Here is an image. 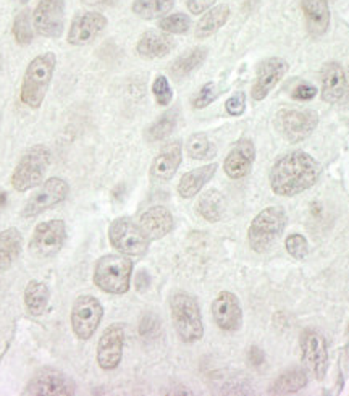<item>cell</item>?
<instances>
[{"mask_svg":"<svg viewBox=\"0 0 349 396\" xmlns=\"http://www.w3.org/2000/svg\"><path fill=\"white\" fill-rule=\"evenodd\" d=\"M321 177L318 162L304 151H293L275 162L270 170V188L276 196L293 197L312 188Z\"/></svg>","mask_w":349,"mask_h":396,"instance_id":"cell-1","label":"cell"},{"mask_svg":"<svg viewBox=\"0 0 349 396\" xmlns=\"http://www.w3.org/2000/svg\"><path fill=\"white\" fill-rule=\"evenodd\" d=\"M56 65L57 57L53 52L41 53L29 62L21 83L20 99L23 104L31 109H39L51 86Z\"/></svg>","mask_w":349,"mask_h":396,"instance_id":"cell-2","label":"cell"},{"mask_svg":"<svg viewBox=\"0 0 349 396\" xmlns=\"http://www.w3.org/2000/svg\"><path fill=\"white\" fill-rule=\"evenodd\" d=\"M173 327L184 343H196L204 337L201 308L196 298L186 291H174L170 296Z\"/></svg>","mask_w":349,"mask_h":396,"instance_id":"cell-3","label":"cell"},{"mask_svg":"<svg viewBox=\"0 0 349 396\" xmlns=\"http://www.w3.org/2000/svg\"><path fill=\"white\" fill-rule=\"evenodd\" d=\"M133 262L125 254L102 256L94 267V285L108 295H125L130 290Z\"/></svg>","mask_w":349,"mask_h":396,"instance_id":"cell-4","label":"cell"},{"mask_svg":"<svg viewBox=\"0 0 349 396\" xmlns=\"http://www.w3.org/2000/svg\"><path fill=\"white\" fill-rule=\"evenodd\" d=\"M288 217L278 206L266 207L252 219L248 230V243L256 253H267L285 230Z\"/></svg>","mask_w":349,"mask_h":396,"instance_id":"cell-5","label":"cell"},{"mask_svg":"<svg viewBox=\"0 0 349 396\" xmlns=\"http://www.w3.org/2000/svg\"><path fill=\"white\" fill-rule=\"evenodd\" d=\"M49 162L51 152L44 144H36L34 147L28 149L15 167L14 175H11V186L18 193H26L42 184Z\"/></svg>","mask_w":349,"mask_h":396,"instance_id":"cell-6","label":"cell"},{"mask_svg":"<svg viewBox=\"0 0 349 396\" xmlns=\"http://www.w3.org/2000/svg\"><path fill=\"white\" fill-rule=\"evenodd\" d=\"M108 239L120 254L142 256L147 253L150 239L140 224L128 217H118L108 226Z\"/></svg>","mask_w":349,"mask_h":396,"instance_id":"cell-7","label":"cell"},{"mask_svg":"<svg viewBox=\"0 0 349 396\" xmlns=\"http://www.w3.org/2000/svg\"><path fill=\"white\" fill-rule=\"evenodd\" d=\"M65 239H67V225L63 220L53 219L42 222L34 228L31 241H29V251L38 259H51L60 253Z\"/></svg>","mask_w":349,"mask_h":396,"instance_id":"cell-8","label":"cell"},{"mask_svg":"<svg viewBox=\"0 0 349 396\" xmlns=\"http://www.w3.org/2000/svg\"><path fill=\"white\" fill-rule=\"evenodd\" d=\"M104 317V308L95 296L81 295L71 308V328L80 340H89L98 332Z\"/></svg>","mask_w":349,"mask_h":396,"instance_id":"cell-9","label":"cell"},{"mask_svg":"<svg viewBox=\"0 0 349 396\" xmlns=\"http://www.w3.org/2000/svg\"><path fill=\"white\" fill-rule=\"evenodd\" d=\"M301 346V359L308 374L314 379L322 380L327 374L328 368V351L327 340L321 332L314 328H306L299 340Z\"/></svg>","mask_w":349,"mask_h":396,"instance_id":"cell-10","label":"cell"},{"mask_svg":"<svg viewBox=\"0 0 349 396\" xmlns=\"http://www.w3.org/2000/svg\"><path fill=\"white\" fill-rule=\"evenodd\" d=\"M318 115L314 110H280L275 117V128L290 142H299L317 128Z\"/></svg>","mask_w":349,"mask_h":396,"instance_id":"cell-11","label":"cell"},{"mask_svg":"<svg viewBox=\"0 0 349 396\" xmlns=\"http://www.w3.org/2000/svg\"><path fill=\"white\" fill-rule=\"evenodd\" d=\"M68 193H70V186L65 179L57 177L46 179V182L41 184L38 193L29 197L28 202L25 204V207H23V212H21L23 217L31 219L36 217V215L46 212L47 209L58 206L60 202L67 199Z\"/></svg>","mask_w":349,"mask_h":396,"instance_id":"cell-12","label":"cell"},{"mask_svg":"<svg viewBox=\"0 0 349 396\" xmlns=\"http://www.w3.org/2000/svg\"><path fill=\"white\" fill-rule=\"evenodd\" d=\"M25 395H44V396H70L76 393V383L67 374L52 368H44L25 388Z\"/></svg>","mask_w":349,"mask_h":396,"instance_id":"cell-13","label":"cell"},{"mask_svg":"<svg viewBox=\"0 0 349 396\" xmlns=\"http://www.w3.org/2000/svg\"><path fill=\"white\" fill-rule=\"evenodd\" d=\"M63 0H39L33 14L36 33L44 38H58L63 31Z\"/></svg>","mask_w":349,"mask_h":396,"instance_id":"cell-14","label":"cell"},{"mask_svg":"<svg viewBox=\"0 0 349 396\" xmlns=\"http://www.w3.org/2000/svg\"><path fill=\"white\" fill-rule=\"evenodd\" d=\"M125 327L123 323H112L100 335L98 343V364L100 369L113 370L118 368L123 358Z\"/></svg>","mask_w":349,"mask_h":396,"instance_id":"cell-15","label":"cell"},{"mask_svg":"<svg viewBox=\"0 0 349 396\" xmlns=\"http://www.w3.org/2000/svg\"><path fill=\"white\" fill-rule=\"evenodd\" d=\"M107 28V18L98 11H86L73 18L67 34V43L71 46H88Z\"/></svg>","mask_w":349,"mask_h":396,"instance_id":"cell-16","label":"cell"},{"mask_svg":"<svg viewBox=\"0 0 349 396\" xmlns=\"http://www.w3.org/2000/svg\"><path fill=\"white\" fill-rule=\"evenodd\" d=\"M288 71L286 60L280 57H270L259 65L256 83L252 86V99L264 100L267 95L274 91L276 85L283 80V76Z\"/></svg>","mask_w":349,"mask_h":396,"instance_id":"cell-17","label":"cell"},{"mask_svg":"<svg viewBox=\"0 0 349 396\" xmlns=\"http://www.w3.org/2000/svg\"><path fill=\"white\" fill-rule=\"evenodd\" d=\"M212 317L217 327L225 332H236L243 323V309L236 295L222 291L212 303Z\"/></svg>","mask_w":349,"mask_h":396,"instance_id":"cell-18","label":"cell"},{"mask_svg":"<svg viewBox=\"0 0 349 396\" xmlns=\"http://www.w3.org/2000/svg\"><path fill=\"white\" fill-rule=\"evenodd\" d=\"M183 159V149L182 142L173 141L165 144L164 147L160 149V152L155 155V159L152 160V165H150L149 177L154 183H167L174 177V173L182 165Z\"/></svg>","mask_w":349,"mask_h":396,"instance_id":"cell-19","label":"cell"},{"mask_svg":"<svg viewBox=\"0 0 349 396\" xmlns=\"http://www.w3.org/2000/svg\"><path fill=\"white\" fill-rule=\"evenodd\" d=\"M256 159V147L251 140H241L234 144L224 162V170L231 179L244 178L252 169Z\"/></svg>","mask_w":349,"mask_h":396,"instance_id":"cell-20","label":"cell"},{"mask_svg":"<svg viewBox=\"0 0 349 396\" xmlns=\"http://www.w3.org/2000/svg\"><path fill=\"white\" fill-rule=\"evenodd\" d=\"M140 225L150 241H155L173 230V215L164 206H154L141 215Z\"/></svg>","mask_w":349,"mask_h":396,"instance_id":"cell-21","label":"cell"},{"mask_svg":"<svg viewBox=\"0 0 349 396\" xmlns=\"http://www.w3.org/2000/svg\"><path fill=\"white\" fill-rule=\"evenodd\" d=\"M346 93V73L340 63L328 62L322 70V99L328 104L338 102Z\"/></svg>","mask_w":349,"mask_h":396,"instance_id":"cell-22","label":"cell"},{"mask_svg":"<svg viewBox=\"0 0 349 396\" xmlns=\"http://www.w3.org/2000/svg\"><path fill=\"white\" fill-rule=\"evenodd\" d=\"M174 49V41L168 33L147 31L136 44V51L142 58H162Z\"/></svg>","mask_w":349,"mask_h":396,"instance_id":"cell-23","label":"cell"},{"mask_svg":"<svg viewBox=\"0 0 349 396\" xmlns=\"http://www.w3.org/2000/svg\"><path fill=\"white\" fill-rule=\"evenodd\" d=\"M301 9L306 18L309 33L312 36H322L330 26V9L327 0H301Z\"/></svg>","mask_w":349,"mask_h":396,"instance_id":"cell-24","label":"cell"},{"mask_svg":"<svg viewBox=\"0 0 349 396\" xmlns=\"http://www.w3.org/2000/svg\"><path fill=\"white\" fill-rule=\"evenodd\" d=\"M217 169H219L217 164H209L184 173L178 183V194L182 196L183 199H191V197L199 194V191L204 186L214 178Z\"/></svg>","mask_w":349,"mask_h":396,"instance_id":"cell-25","label":"cell"},{"mask_svg":"<svg viewBox=\"0 0 349 396\" xmlns=\"http://www.w3.org/2000/svg\"><path fill=\"white\" fill-rule=\"evenodd\" d=\"M23 248V236L16 228L0 231V273L14 266Z\"/></svg>","mask_w":349,"mask_h":396,"instance_id":"cell-26","label":"cell"},{"mask_svg":"<svg viewBox=\"0 0 349 396\" xmlns=\"http://www.w3.org/2000/svg\"><path fill=\"white\" fill-rule=\"evenodd\" d=\"M23 298H25V306L29 314L39 317L44 314L47 306H49V286L42 283V281L31 280L25 288V295H23Z\"/></svg>","mask_w":349,"mask_h":396,"instance_id":"cell-27","label":"cell"},{"mask_svg":"<svg viewBox=\"0 0 349 396\" xmlns=\"http://www.w3.org/2000/svg\"><path fill=\"white\" fill-rule=\"evenodd\" d=\"M230 18V7L225 4L217 5L212 10H209L196 25V38L206 39L209 36L215 34L219 29L225 25Z\"/></svg>","mask_w":349,"mask_h":396,"instance_id":"cell-28","label":"cell"},{"mask_svg":"<svg viewBox=\"0 0 349 396\" xmlns=\"http://www.w3.org/2000/svg\"><path fill=\"white\" fill-rule=\"evenodd\" d=\"M207 58V49L206 47H194L184 53V56L178 57L170 67V73L174 80H183L192 71L197 70L201 65L206 62Z\"/></svg>","mask_w":349,"mask_h":396,"instance_id":"cell-29","label":"cell"},{"mask_svg":"<svg viewBox=\"0 0 349 396\" xmlns=\"http://www.w3.org/2000/svg\"><path fill=\"white\" fill-rule=\"evenodd\" d=\"M308 385V372L303 369H290L281 374L272 385L269 393L272 395H293Z\"/></svg>","mask_w":349,"mask_h":396,"instance_id":"cell-30","label":"cell"},{"mask_svg":"<svg viewBox=\"0 0 349 396\" xmlns=\"http://www.w3.org/2000/svg\"><path fill=\"white\" fill-rule=\"evenodd\" d=\"M224 209H225L224 196H222L220 191L217 189L206 191V193L199 197V201H197V206H196L197 214H199L204 220L210 222V224H215V222H219L222 219Z\"/></svg>","mask_w":349,"mask_h":396,"instance_id":"cell-31","label":"cell"},{"mask_svg":"<svg viewBox=\"0 0 349 396\" xmlns=\"http://www.w3.org/2000/svg\"><path fill=\"white\" fill-rule=\"evenodd\" d=\"M174 0H135L131 5L133 14L144 20H155L165 16L173 9Z\"/></svg>","mask_w":349,"mask_h":396,"instance_id":"cell-32","label":"cell"},{"mask_svg":"<svg viewBox=\"0 0 349 396\" xmlns=\"http://www.w3.org/2000/svg\"><path fill=\"white\" fill-rule=\"evenodd\" d=\"M178 123V113L177 110H170L160 115L157 122H154L146 131V140L149 142H155V141H162L165 140L167 136H170L173 133L174 127Z\"/></svg>","mask_w":349,"mask_h":396,"instance_id":"cell-33","label":"cell"},{"mask_svg":"<svg viewBox=\"0 0 349 396\" xmlns=\"http://www.w3.org/2000/svg\"><path fill=\"white\" fill-rule=\"evenodd\" d=\"M186 151L188 155L194 160H206L215 157L217 149L212 142L209 141V137L206 135H192L188 144H186Z\"/></svg>","mask_w":349,"mask_h":396,"instance_id":"cell-34","label":"cell"},{"mask_svg":"<svg viewBox=\"0 0 349 396\" xmlns=\"http://www.w3.org/2000/svg\"><path fill=\"white\" fill-rule=\"evenodd\" d=\"M14 36L15 41L20 46H28L33 43L34 29L29 21V11L23 10L21 14H18L14 21Z\"/></svg>","mask_w":349,"mask_h":396,"instance_id":"cell-35","label":"cell"},{"mask_svg":"<svg viewBox=\"0 0 349 396\" xmlns=\"http://www.w3.org/2000/svg\"><path fill=\"white\" fill-rule=\"evenodd\" d=\"M159 28L168 34H184L191 28V18L184 14L168 15L159 21Z\"/></svg>","mask_w":349,"mask_h":396,"instance_id":"cell-36","label":"cell"},{"mask_svg":"<svg viewBox=\"0 0 349 396\" xmlns=\"http://www.w3.org/2000/svg\"><path fill=\"white\" fill-rule=\"evenodd\" d=\"M152 94L155 98V102H157L159 105L165 107V105L170 104L172 99H173V91H172L170 83H168L165 76L159 75L157 78H155L154 83H152Z\"/></svg>","mask_w":349,"mask_h":396,"instance_id":"cell-37","label":"cell"},{"mask_svg":"<svg viewBox=\"0 0 349 396\" xmlns=\"http://www.w3.org/2000/svg\"><path fill=\"white\" fill-rule=\"evenodd\" d=\"M285 246H286V251L290 253V256H293L294 259H298V261H303L309 253L308 239H306L303 235H298V233H293V235L288 236Z\"/></svg>","mask_w":349,"mask_h":396,"instance_id":"cell-38","label":"cell"},{"mask_svg":"<svg viewBox=\"0 0 349 396\" xmlns=\"http://www.w3.org/2000/svg\"><path fill=\"white\" fill-rule=\"evenodd\" d=\"M219 88H217L215 83H206L201 89L199 93L196 94V98L192 99V107L194 109H206L207 105L212 104V102L219 98Z\"/></svg>","mask_w":349,"mask_h":396,"instance_id":"cell-39","label":"cell"},{"mask_svg":"<svg viewBox=\"0 0 349 396\" xmlns=\"http://www.w3.org/2000/svg\"><path fill=\"white\" fill-rule=\"evenodd\" d=\"M225 109L233 117L243 115L246 110V94L244 93H234L230 99L225 102Z\"/></svg>","mask_w":349,"mask_h":396,"instance_id":"cell-40","label":"cell"},{"mask_svg":"<svg viewBox=\"0 0 349 396\" xmlns=\"http://www.w3.org/2000/svg\"><path fill=\"white\" fill-rule=\"evenodd\" d=\"M317 95V88L308 85V83H303L293 91V99L296 100H311Z\"/></svg>","mask_w":349,"mask_h":396,"instance_id":"cell-41","label":"cell"},{"mask_svg":"<svg viewBox=\"0 0 349 396\" xmlns=\"http://www.w3.org/2000/svg\"><path fill=\"white\" fill-rule=\"evenodd\" d=\"M217 0H188L186 5H188V10L192 15H201L204 11H207Z\"/></svg>","mask_w":349,"mask_h":396,"instance_id":"cell-42","label":"cell"},{"mask_svg":"<svg viewBox=\"0 0 349 396\" xmlns=\"http://www.w3.org/2000/svg\"><path fill=\"white\" fill-rule=\"evenodd\" d=\"M157 325H159V322L155 321L154 316H146V317H142V321H141L140 332L142 337H149V335L152 333L155 328H157Z\"/></svg>","mask_w":349,"mask_h":396,"instance_id":"cell-43","label":"cell"},{"mask_svg":"<svg viewBox=\"0 0 349 396\" xmlns=\"http://www.w3.org/2000/svg\"><path fill=\"white\" fill-rule=\"evenodd\" d=\"M248 359H249V363L254 365V368H259V365H262L264 364V353L261 348H257V346H252L249 353H248Z\"/></svg>","mask_w":349,"mask_h":396,"instance_id":"cell-44","label":"cell"},{"mask_svg":"<svg viewBox=\"0 0 349 396\" xmlns=\"http://www.w3.org/2000/svg\"><path fill=\"white\" fill-rule=\"evenodd\" d=\"M118 0H83V4L93 5V7H110V5H115Z\"/></svg>","mask_w":349,"mask_h":396,"instance_id":"cell-45","label":"cell"},{"mask_svg":"<svg viewBox=\"0 0 349 396\" xmlns=\"http://www.w3.org/2000/svg\"><path fill=\"white\" fill-rule=\"evenodd\" d=\"M149 286V275L146 272H140L136 277V288L137 290H144Z\"/></svg>","mask_w":349,"mask_h":396,"instance_id":"cell-46","label":"cell"},{"mask_svg":"<svg viewBox=\"0 0 349 396\" xmlns=\"http://www.w3.org/2000/svg\"><path fill=\"white\" fill-rule=\"evenodd\" d=\"M7 202H9V196L2 188H0V209H4L5 206H7Z\"/></svg>","mask_w":349,"mask_h":396,"instance_id":"cell-47","label":"cell"},{"mask_svg":"<svg viewBox=\"0 0 349 396\" xmlns=\"http://www.w3.org/2000/svg\"><path fill=\"white\" fill-rule=\"evenodd\" d=\"M346 353H348V356H349V325H348V343H346Z\"/></svg>","mask_w":349,"mask_h":396,"instance_id":"cell-48","label":"cell"},{"mask_svg":"<svg viewBox=\"0 0 349 396\" xmlns=\"http://www.w3.org/2000/svg\"><path fill=\"white\" fill-rule=\"evenodd\" d=\"M2 67H4V60H2V56H0V71H2Z\"/></svg>","mask_w":349,"mask_h":396,"instance_id":"cell-49","label":"cell"},{"mask_svg":"<svg viewBox=\"0 0 349 396\" xmlns=\"http://www.w3.org/2000/svg\"><path fill=\"white\" fill-rule=\"evenodd\" d=\"M23 2H26V0H23Z\"/></svg>","mask_w":349,"mask_h":396,"instance_id":"cell-50","label":"cell"}]
</instances>
